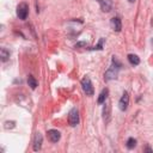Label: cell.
<instances>
[{
    "mask_svg": "<svg viewBox=\"0 0 153 153\" xmlns=\"http://www.w3.org/2000/svg\"><path fill=\"white\" fill-rule=\"evenodd\" d=\"M121 68V63L117 61V59L115 56H112V65L109 67V69L105 72L104 74V80L105 81H109L111 79H115L118 74V71Z\"/></svg>",
    "mask_w": 153,
    "mask_h": 153,
    "instance_id": "obj_1",
    "label": "cell"
},
{
    "mask_svg": "<svg viewBox=\"0 0 153 153\" xmlns=\"http://www.w3.org/2000/svg\"><path fill=\"white\" fill-rule=\"evenodd\" d=\"M27 14H29V6H27V4L20 2L17 6V17L19 19H22V20H25L27 18Z\"/></svg>",
    "mask_w": 153,
    "mask_h": 153,
    "instance_id": "obj_2",
    "label": "cell"
},
{
    "mask_svg": "<svg viewBox=\"0 0 153 153\" xmlns=\"http://www.w3.org/2000/svg\"><path fill=\"white\" fill-rule=\"evenodd\" d=\"M81 87H82L84 92H85L87 96H93L94 90H93L92 82H91V80H90L88 76H84V78L81 79Z\"/></svg>",
    "mask_w": 153,
    "mask_h": 153,
    "instance_id": "obj_3",
    "label": "cell"
},
{
    "mask_svg": "<svg viewBox=\"0 0 153 153\" xmlns=\"http://www.w3.org/2000/svg\"><path fill=\"white\" fill-rule=\"evenodd\" d=\"M68 123L72 127H75L79 123V111L76 108L71 109V111L68 114Z\"/></svg>",
    "mask_w": 153,
    "mask_h": 153,
    "instance_id": "obj_4",
    "label": "cell"
},
{
    "mask_svg": "<svg viewBox=\"0 0 153 153\" xmlns=\"http://www.w3.org/2000/svg\"><path fill=\"white\" fill-rule=\"evenodd\" d=\"M128 105H129V94H128V92H123L122 97L118 100V108L121 111H126Z\"/></svg>",
    "mask_w": 153,
    "mask_h": 153,
    "instance_id": "obj_5",
    "label": "cell"
},
{
    "mask_svg": "<svg viewBox=\"0 0 153 153\" xmlns=\"http://www.w3.org/2000/svg\"><path fill=\"white\" fill-rule=\"evenodd\" d=\"M47 136L49 139V141L51 142H57L61 137V133L59 130H55V129H50L47 131Z\"/></svg>",
    "mask_w": 153,
    "mask_h": 153,
    "instance_id": "obj_6",
    "label": "cell"
},
{
    "mask_svg": "<svg viewBox=\"0 0 153 153\" xmlns=\"http://www.w3.org/2000/svg\"><path fill=\"white\" fill-rule=\"evenodd\" d=\"M42 141H43V137L41 135L39 131H37L35 134V137H33V151H39L41 147H42Z\"/></svg>",
    "mask_w": 153,
    "mask_h": 153,
    "instance_id": "obj_7",
    "label": "cell"
},
{
    "mask_svg": "<svg viewBox=\"0 0 153 153\" xmlns=\"http://www.w3.org/2000/svg\"><path fill=\"white\" fill-rule=\"evenodd\" d=\"M110 25H111L112 30H115V31H117V32H120L121 29H122V23H121V19H120L118 17H114V18H111V20H110Z\"/></svg>",
    "mask_w": 153,
    "mask_h": 153,
    "instance_id": "obj_8",
    "label": "cell"
},
{
    "mask_svg": "<svg viewBox=\"0 0 153 153\" xmlns=\"http://www.w3.org/2000/svg\"><path fill=\"white\" fill-rule=\"evenodd\" d=\"M97 1L99 2L100 8H102L103 12H109V11L111 10V7H112L111 0H97Z\"/></svg>",
    "mask_w": 153,
    "mask_h": 153,
    "instance_id": "obj_9",
    "label": "cell"
},
{
    "mask_svg": "<svg viewBox=\"0 0 153 153\" xmlns=\"http://www.w3.org/2000/svg\"><path fill=\"white\" fill-rule=\"evenodd\" d=\"M108 93H109V90H108V88L102 90V92H100V94H99V97H98L97 103H98V104L105 103V100H106V98H108Z\"/></svg>",
    "mask_w": 153,
    "mask_h": 153,
    "instance_id": "obj_10",
    "label": "cell"
},
{
    "mask_svg": "<svg viewBox=\"0 0 153 153\" xmlns=\"http://www.w3.org/2000/svg\"><path fill=\"white\" fill-rule=\"evenodd\" d=\"M128 61H129L130 65H133V66H137V65L140 63V59H139V56L135 55V54H129V55H128Z\"/></svg>",
    "mask_w": 153,
    "mask_h": 153,
    "instance_id": "obj_11",
    "label": "cell"
},
{
    "mask_svg": "<svg viewBox=\"0 0 153 153\" xmlns=\"http://www.w3.org/2000/svg\"><path fill=\"white\" fill-rule=\"evenodd\" d=\"M0 57H1V61H2V62L7 61L8 57H10V51H8L6 48H1V49H0Z\"/></svg>",
    "mask_w": 153,
    "mask_h": 153,
    "instance_id": "obj_12",
    "label": "cell"
},
{
    "mask_svg": "<svg viewBox=\"0 0 153 153\" xmlns=\"http://www.w3.org/2000/svg\"><path fill=\"white\" fill-rule=\"evenodd\" d=\"M126 146H127V148H128V149H133V148L136 146V140H135L134 137H129V139L127 140Z\"/></svg>",
    "mask_w": 153,
    "mask_h": 153,
    "instance_id": "obj_13",
    "label": "cell"
},
{
    "mask_svg": "<svg viewBox=\"0 0 153 153\" xmlns=\"http://www.w3.org/2000/svg\"><path fill=\"white\" fill-rule=\"evenodd\" d=\"M27 84H29V86H30L32 90H35L36 86H37V81H36V79H35L32 75H29V78H27Z\"/></svg>",
    "mask_w": 153,
    "mask_h": 153,
    "instance_id": "obj_14",
    "label": "cell"
},
{
    "mask_svg": "<svg viewBox=\"0 0 153 153\" xmlns=\"http://www.w3.org/2000/svg\"><path fill=\"white\" fill-rule=\"evenodd\" d=\"M103 42H104V39H103V38H100V39H99V43H98V44H97L94 48H92V49H98V50H102V49H103V48H102V47H103Z\"/></svg>",
    "mask_w": 153,
    "mask_h": 153,
    "instance_id": "obj_15",
    "label": "cell"
},
{
    "mask_svg": "<svg viewBox=\"0 0 153 153\" xmlns=\"http://www.w3.org/2000/svg\"><path fill=\"white\" fill-rule=\"evenodd\" d=\"M87 45V43L86 42H79V43H76L75 44V48H80V47H86Z\"/></svg>",
    "mask_w": 153,
    "mask_h": 153,
    "instance_id": "obj_16",
    "label": "cell"
},
{
    "mask_svg": "<svg viewBox=\"0 0 153 153\" xmlns=\"http://www.w3.org/2000/svg\"><path fill=\"white\" fill-rule=\"evenodd\" d=\"M145 151H146V152H152V149H151V148H149L148 146H147V147L145 148Z\"/></svg>",
    "mask_w": 153,
    "mask_h": 153,
    "instance_id": "obj_17",
    "label": "cell"
},
{
    "mask_svg": "<svg viewBox=\"0 0 153 153\" xmlns=\"http://www.w3.org/2000/svg\"><path fill=\"white\" fill-rule=\"evenodd\" d=\"M128 1H129V2H134L135 0H128Z\"/></svg>",
    "mask_w": 153,
    "mask_h": 153,
    "instance_id": "obj_18",
    "label": "cell"
},
{
    "mask_svg": "<svg viewBox=\"0 0 153 153\" xmlns=\"http://www.w3.org/2000/svg\"><path fill=\"white\" fill-rule=\"evenodd\" d=\"M152 43H153V39H152Z\"/></svg>",
    "mask_w": 153,
    "mask_h": 153,
    "instance_id": "obj_19",
    "label": "cell"
}]
</instances>
